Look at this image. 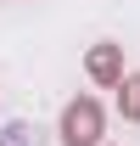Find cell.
Here are the masks:
<instances>
[{
	"label": "cell",
	"instance_id": "1",
	"mask_svg": "<svg viewBox=\"0 0 140 146\" xmlns=\"http://www.w3.org/2000/svg\"><path fill=\"white\" fill-rule=\"evenodd\" d=\"M95 141H101V107L84 96L62 112V146H95Z\"/></svg>",
	"mask_w": 140,
	"mask_h": 146
},
{
	"label": "cell",
	"instance_id": "2",
	"mask_svg": "<svg viewBox=\"0 0 140 146\" xmlns=\"http://www.w3.org/2000/svg\"><path fill=\"white\" fill-rule=\"evenodd\" d=\"M90 73L112 84V79H118V51H112V45H95V51H90Z\"/></svg>",
	"mask_w": 140,
	"mask_h": 146
},
{
	"label": "cell",
	"instance_id": "3",
	"mask_svg": "<svg viewBox=\"0 0 140 146\" xmlns=\"http://www.w3.org/2000/svg\"><path fill=\"white\" fill-rule=\"evenodd\" d=\"M123 112H129V118H140V79H129V84H123Z\"/></svg>",
	"mask_w": 140,
	"mask_h": 146
}]
</instances>
